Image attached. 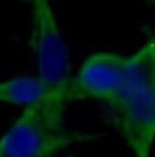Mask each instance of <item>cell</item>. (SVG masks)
Listing matches in <instances>:
<instances>
[{
  "label": "cell",
  "instance_id": "obj_1",
  "mask_svg": "<svg viewBox=\"0 0 155 157\" xmlns=\"http://www.w3.org/2000/svg\"><path fill=\"white\" fill-rule=\"evenodd\" d=\"M105 107L132 155L151 157L155 144V36L128 56L125 84Z\"/></svg>",
  "mask_w": 155,
  "mask_h": 157
},
{
  "label": "cell",
  "instance_id": "obj_2",
  "mask_svg": "<svg viewBox=\"0 0 155 157\" xmlns=\"http://www.w3.org/2000/svg\"><path fill=\"white\" fill-rule=\"evenodd\" d=\"M73 104L65 86H56L23 113L0 136V157H50L82 140L65 127V109Z\"/></svg>",
  "mask_w": 155,
  "mask_h": 157
},
{
  "label": "cell",
  "instance_id": "obj_3",
  "mask_svg": "<svg viewBox=\"0 0 155 157\" xmlns=\"http://www.w3.org/2000/svg\"><path fill=\"white\" fill-rule=\"evenodd\" d=\"M31 46L38 77L56 88L71 81V59L50 0H31Z\"/></svg>",
  "mask_w": 155,
  "mask_h": 157
},
{
  "label": "cell",
  "instance_id": "obj_4",
  "mask_svg": "<svg viewBox=\"0 0 155 157\" xmlns=\"http://www.w3.org/2000/svg\"><path fill=\"white\" fill-rule=\"evenodd\" d=\"M128 56L117 52H94L82 61L75 77L67 82L71 101L96 100L107 105L117 98L125 84Z\"/></svg>",
  "mask_w": 155,
  "mask_h": 157
},
{
  "label": "cell",
  "instance_id": "obj_5",
  "mask_svg": "<svg viewBox=\"0 0 155 157\" xmlns=\"http://www.w3.org/2000/svg\"><path fill=\"white\" fill-rule=\"evenodd\" d=\"M52 90L40 77L33 75H19L0 81V104L21 105L23 109L40 101Z\"/></svg>",
  "mask_w": 155,
  "mask_h": 157
},
{
  "label": "cell",
  "instance_id": "obj_6",
  "mask_svg": "<svg viewBox=\"0 0 155 157\" xmlns=\"http://www.w3.org/2000/svg\"><path fill=\"white\" fill-rule=\"evenodd\" d=\"M19 2H23V4H27V6H29V4H31V0H19Z\"/></svg>",
  "mask_w": 155,
  "mask_h": 157
}]
</instances>
